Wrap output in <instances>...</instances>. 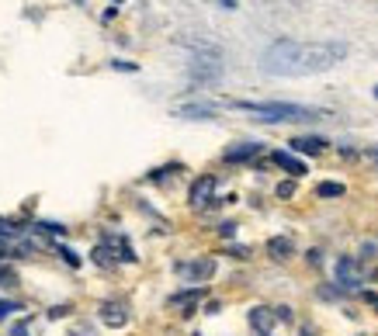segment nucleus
<instances>
[{
  "label": "nucleus",
  "mask_w": 378,
  "mask_h": 336,
  "mask_svg": "<svg viewBox=\"0 0 378 336\" xmlns=\"http://www.w3.org/2000/svg\"><path fill=\"white\" fill-rule=\"evenodd\" d=\"M347 56L344 42H295L278 38L261 52V70L268 77H312L333 70Z\"/></svg>",
  "instance_id": "f257e3e1"
},
{
  "label": "nucleus",
  "mask_w": 378,
  "mask_h": 336,
  "mask_svg": "<svg viewBox=\"0 0 378 336\" xmlns=\"http://www.w3.org/2000/svg\"><path fill=\"white\" fill-rule=\"evenodd\" d=\"M240 111L257 115L261 122H316L323 111L305 108V104H284V101H229Z\"/></svg>",
  "instance_id": "f03ea898"
},
{
  "label": "nucleus",
  "mask_w": 378,
  "mask_h": 336,
  "mask_svg": "<svg viewBox=\"0 0 378 336\" xmlns=\"http://www.w3.org/2000/svg\"><path fill=\"white\" fill-rule=\"evenodd\" d=\"M191 80H198V84H215L219 77H222V63H219V52H198L194 59H191Z\"/></svg>",
  "instance_id": "7ed1b4c3"
},
{
  "label": "nucleus",
  "mask_w": 378,
  "mask_h": 336,
  "mask_svg": "<svg viewBox=\"0 0 378 336\" xmlns=\"http://www.w3.org/2000/svg\"><path fill=\"white\" fill-rule=\"evenodd\" d=\"M361 281H365V277H361L358 260H354V256H340V260H337V284L347 288V291H358Z\"/></svg>",
  "instance_id": "20e7f679"
},
{
  "label": "nucleus",
  "mask_w": 378,
  "mask_h": 336,
  "mask_svg": "<svg viewBox=\"0 0 378 336\" xmlns=\"http://www.w3.org/2000/svg\"><path fill=\"white\" fill-rule=\"evenodd\" d=\"M278 323H282V319H278L275 309H268V305H254V309H250V326H254L261 336H278L275 333Z\"/></svg>",
  "instance_id": "39448f33"
},
{
  "label": "nucleus",
  "mask_w": 378,
  "mask_h": 336,
  "mask_svg": "<svg viewBox=\"0 0 378 336\" xmlns=\"http://www.w3.org/2000/svg\"><path fill=\"white\" fill-rule=\"evenodd\" d=\"M212 194H215V177L212 173H205V177H198L194 184H191V208H205V205H212Z\"/></svg>",
  "instance_id": "423d86ee"
},
{
  "label": "nucleus",
  "mask_w": 378,
  "mask_h": 336,
  "mask_svg": "<svg viewBox=\"0 0 378 336\" xmlns=\"http://www.w3.org/2000/svg\"><path fill=\"white\" fill-rule=\"evenodd\" d=\"M101 323L104 326H111V330H122L125 323H129V309H125V302H101Z\"/></svg>",
  "instance_id": "0eeeda50"
},
{
  "label": "nucleus",
  "mask_w": 378,
  "mask_h": 336,
  "mask_svg": "<svg viewBox=\"0 0 378 336\" xmlns=\"http://www.w3.org/2000/svg\"><path fill=\"white\" fill-rule=\"evenodd\" d=\"M205 298V291L201 288H188V291H177V295H170V309H177L181 316H194V309H198V302Z\"/></svg>",
  "instance_id": "6e6552de"
},
{
  "label": "nucleus",
  "mask_w": 378,
  "mask_h": 336,
  "mask_svg": "<svg viewBox=\"0 0 378 336\" xmlns=\"http://www.w3.org/2000/svg\"><path fill=\"white\" fill-rule=\"evenodd\" d=\"M184 277H191L194 284H201V281H208L212 274H215V260L212 256H201V260H194V263H181L177 267Z\"/></svg>",
  "instance_id": "1a4fd4ad"
},
{
  "label": "nucleus",
  "mask_w": 378,
  "mask_h": 336,
  "mask_svg": "<svg viewBox=\"0 0 378 336\" xmlns=\"http://www.w3.org/2000/svg\"><path fill=\"white\" fill-rule=\"evenodd\" d=\"M174 115L191 118V122H208V118H215V108L212 104H181V108H174Z\"/></svg>",
  "instance_id": "9d476101"
},
{
  "label": "nucleus",
  "mask_w": 378,
  "mask_h": 336,
  "mask_svg": "<svg viewBox=\"0 0 378 336\" xmlns=\"http://www.w3.org/2000/svg\"><path fill=\"white\" fill-rule=\"evenodd\" d=\"M288 146H291V149H298V153H323L330 143H326V139H319V136H298V139H291Z\"/></svg>",
  "instance_id": "9b49d317"
},
{
  "label": "nucleus",
  "mask_w": 378,
  "mask_h": 336,
  "mask_svg": "<svg viewBox=\"0 0 378 336\" xmlns=\"http://www.w3.org/2000/svg\"><path fill=\"white\" fill-rule=\"evenodd\" d=\"M257 153H261V143H243V146L226 149V163H243V160H254Z\"/></svg>",
  "instance_id": "f8f14e48"
},
{
  "label": "nucleus",
  "mask_w": 378,
  "mask_h": 336,
  "mask_svg": "<svg viewBox=\"0 0 378 336\" xmlns=\"http://www.w3.org/2000/svg\"><path fill=\"white\" fill-rule=\"evenodd\" d=\"M291 253H295V247H291L288 236H271V240H268V256H271V260H288Z\"/></svg>",
  "instance_id": "ddd939ff"
},
{
  "label": "nucleus",
  "mask_w": 378,
  "mask_h": 336,
  "mask_svg": "<svg viewBox=\"0 0 378 336\" xmlns=\"http://www.w3.org/2000/svg\"><path fill=\"white\" fill-rule=\"evenodd\" d=\"M271 160H275V163H278L282 170H288L291 177H302V173H305V163H302V160H295L291 153H282V149H278V153H275Z\"/></svg>",
  "instance_id": "4468645a"
},
{
  "label": "nucleus",
  "mask_w": 378,
  "mask_h": 336,
  "mask_svg": "<svg viewBox=\"0 0 378 336\" xmlns=\"http://www.w3.org/2000/svg\"><path fill=\"white\" fill-rule=\"evenodd\" d=\"M91 256H94L97 267H104V270H111V267H115V250H111L108 243H101V247H97Z\"/></svg>",
  "instance_id": "2eb2a0df"
},
{
  "label": "nucleus",
  "mask_w": 378,
  "mask_h": 336,
  "mask_svg": "<svg viewBox=\"0 0 378 336\" xmlns=\"http://www.w3.org/2000/svg\"><path fill=\"white\" fill-rule=\"evenodd\" d=\"M17 236H21V229L10 219H0V243H14Z\"/></svg>",
  "instance_id": "dca6fc26"
},
{
  "label": "nucleus",
  "mask_w": 378,
  "mask_h": 336,
  "mask_svg": "<svg viewBox=\"0 0 378 336\" xmlns=\"http://www.w3.org/2000/svg\"><path fill=\"white\" fill-rule=\"evenodd\" d=\"M316 194H319V198H340V194H344V184H333V180H323V184L316 187Z\"/></svg>",
  "instance_id": "f3484780"
},
{
  "label": "nucleus",
  "mask_w": 378,
  "mask_h": 336,
  "mask_svg": "<svg viewBox=\"0 0 378 336\" xmlns=\"http://www.w3.org/2000/svg\"><path fill=\"white\" fill-rule=\"evenodd\" d=\"M35 229L45 233V236H59V240L66 236V229H63V226H52V222H42V226H35Z\"/></svg>",
  "instance_id": "a211bd4d"
},
{
  "label": "nucleus",
  "mask_w": 378,
  "mask_h": 336,
  "mask_svg": "<svg viewBox=\"0 0 378 336\" xmlns=\"http://www.w3.org/2000/svg\"><path fill=\"white\" fill-rule=\"evenodd\" d=\"M0 284H3V288H14V284H17V274H14L10 267H3V263H0Z\"/></svg>",
  "instance_id": "6ab92c4d"
},
{
  "label": "nucleus",
  "mask_w": 378,
  "mask_h": 336,
  "mask_svg": "<svg viewBox=\"0 0 378 336\" xmlns=\"http://www.w3.org/2000/svg\"><path fill=\"white\" fill-rule=\"evenodd\" d=\"M56 250H59V256H63V260H66L70 267H80V256H77V253L70 250V247H56Z\"/></svg>",
  "instance_id": "aec40b11"
},
{
  "label": "nucleus",
  "mask_w": 378,
  "mask_h": 336,
  "mask_svg": "<svg viewBox=\"0 0 378 336\" xmlns=\"http://www.w3.org/2000/svg\"><path fill=\"white\" fill-rule=\"evenodd\" d=\"M111 70H122V73H136L139 66H136V63H125V59H111Z\"/></svg>",
  "instance_id": "412c9836"
},
{
  "label": "nucleus",
  "mask_w": 378,
  "mask_h": 336,
  "mask_svg": "<svg viewBox=\"0 0 378 336\" xmlns=\"http://www.w3.org/2000/svg\"><path fill=\"white\" fill-rule=\"evenodd\" d=\"M10 312H21V305H17V302H3V298H0V319H7Z\"/></svg>",
  "instance_id": "4be33fe9"
},
{
  "label": "nucleus",
  "mask_w": 378,
  "mask_h": 336,
  "mask_svg": "<svg viewBox=\"0 0 378 336\" xmlns=\"http://www.w3.org/2000/svg\"><path fill=\"white\" fill-rule=\"evenodd\" d=\"M219 236L233 240V236H236V222H222V226H219Z\"/></svg>",
  "instance_id": "5701e85b"
},
{
  "label": "nucleus",
  "mask_w": 378,
  "mask_h": 336,
  "mask_svg": "<svg viewBox=\"0 0 378 336\" xmlns=\"http://www.w3.org/2000/svg\"><path fill=\"white\" fill-rule=\"evenodd\" d=\"M63 316H70V305H52L49 309V319H63Z\"/></svg>",
  "instance_id": "b1692460"
},
{
  "label": "nucleus",
  "mask_w": 378,
  "mask_h": 336,
  "mask_svg": "<svg viewBox=\"0 0 378 336\" xmlns=\"http://www.w3.org/2000/svg\"><path fill=\"white\" fill-rule=\"evenodd\" d=\"M291 194H295V184H291V180L278 184V198H291Z\"/></svg>",
  "instance_id": "393cba45"
},
{
  "label": "nucleus",
  "mask_w": 378,
  "mask_h": 336,
  "mask_svg": "<svg viewBox=\"0 0 378 336\" xmlns=\"http://www.w3.org/2000/svg\"><path fill=\"white\" fill-rule=\"evenodd\" d=\"M10 336H28V323H14V326H10Z\"/></svg>",
  "instance_id": "a878e982"
},
{
  "label": "nucleus",
  "mask_w": 378,
  "mask_h": 336,
  "mask_svg": "<svg viewBox=\"0 0 378 336\" xmlns=\"http://www.w3.org/2000/svg\"><path fill=\"white\" fill-rule=\"evenodd\" d=\"M275 312H278V319H282V323H291V309H288V305H282V309H275Z\"/></svg>",
  "instance_id": "bb28decb"
},
{
  "label": "nucleus",
  "mask_w": 378,
  "mask_h": 336,
  "mask_svg": "<svg viewBox=\"0 0 378 336\" xmlns=\"http://www.w3.org/2000/svg\"><path fill=\"white\" fill-rule=\"evenodd\" d=\"M219 3H222V7H229V10L236 7V0H219Z\"/></svg>",
  "instance_id": "cd10ccee"
},
{
  "label": "nucleus",
  "mask_w": 378,
  "mask_h": 336,
  "mask_svg": "<svg viewBox=\"0 0 378 336\" xmlns=\"http://www.w3.org/2000/svg\"><path fill=\"white\" fill-rule=\"evenodd\" d=\"M302 336H312V330H302Z\"/></svg>",
  "instance_id": "c85d7f7f"
},
{
  "label": "nucleus",
  "mask_w": 378,
  "mask_h": 336,
  "mask_svg": "<svg viewBox=\"0 0 378 336\" xmlns=\"http://www.w3.org/2000/svg\"><path fill=\"white\" fill-rule=\"evenodd\" d=\"M375 97H378V87H375Z\"/></svg>",
  "instance_id": "c756f323"
},
{
  "label": "nucleus",
  "mask_w": 378,
  "mask_h": 336,
  "mask_svg": "<svg viewBox=\"0 0 378 336\" xmlns=\"http://www.w3.org/2000/svg\"><path fill=\"white\" fill-rule=\"evenodd\" d=\"M194 336H201V333H194Z\"/></svg>",
  "instance_id": "7c9ffc66"
},
{
  "label": "nucleus",
  "mask_w": 378,
  "mask_h": 336,
  "mask_svg": "<svg viewBox=\"0 0 378 336\" xmlns=\"http://www.w3.org/2000/svg\"><path fill=\"white\" fill-rule=\"evenodd\" d=\"M77 3H80V0H77Z\"/></svg>",
  "instance_id": "2f4dec72"
}]
</instances>
